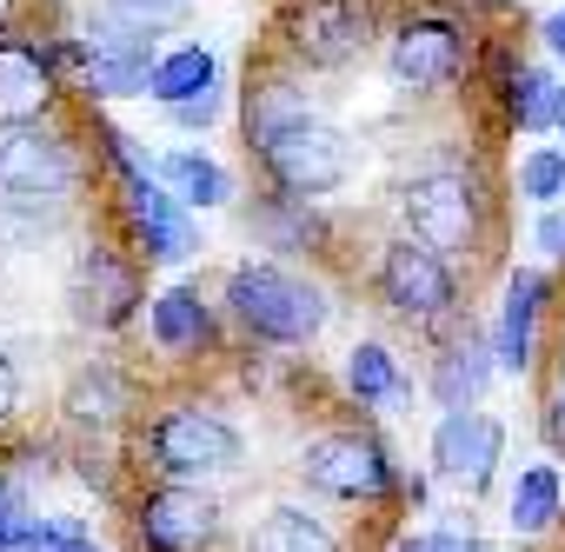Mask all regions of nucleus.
Instances as JSON below:
<instances>
[{"mask_svg": "<svg viewBox=\"0 0 565 552\" xmlns=\"http://www.w3.org/2000/svg\"><path fill=\"white\" fill-rule=\"evenodd\" d=\"M406 226L419 233V246L433 253H459L479 226V206H472V187L459 173H426L406 187Z\"/></svg>", "mask_w": 565, "mask_h": 552, "instance_id": "obj_7", "label": "nucleus"}, {"mask_svg": "<svg viewBox=\"0 0 565 552\" xmlns=\"http://www.w3.org/2000/svg\"><path fill=\"white\" fill-rule=\"evenodd\" d=\"M373 34L366 0H300L287 14V41L307 67H347Z\"/></svg>", "mask_w": 565, "mask_h": 552, "instance_id": "obj_5", "label": "nucleus"}, {"mask_svg": "<svg viewBox=\"0 0 565 552\" xmlns=\"http://www.w3.org/2000/svg\"><path fill=\"white\" fill-rule=\"evenodd\" d=\"M54 100V74L34 47H0V127H34Z\"/></svg>", "mask_w": 565, "mask_h": 552, "instance_id": "obj_15", "label": "nucleus"}, {"mask_svg": "<svg viewBox=\"0 0 565 552\" xmlns=\"http://www.w3.org/2000/svg\"><path fill=\"white\" fill-rule=\"evenodd\" d=\"M147 453L160 473L173 479H200V473H233L239 466V433L206 413V406H173L147 426Z\"/></svg>", "mask_w": 565, "mask_h": 552, "instance_id": "obj_3", "label": "nucleus"}, {"mask_svg": "<svg viewBox=\"0 0 565 552\" xmlns=\"http://www.w3.org/2000/svg\"><path fill=\"white\" fill-rule=\"evenodd\" d=\"M8 21H14V0H0V34H8Z\"/></svg>", "mask_w": 565, "mask_h": 552, "instance_id": "obj_35", "label": "nucleus"}, {"mask_svg": "<svg viewBox=\"0 0 565 552\" xmlns=\"http://www.w3.org/2000/svg\"><path fill=\"white\" fill-rule=\"evenodd\" d=\"M300 473H307V486H320L333 499H380V492H393V459L366 433H327V439H313L300 453Z\"/></svg>", "mask_w": 565, "mask_h": 552, "instance_id": "obj_4", "label": "nucleus"}, {"mask_svg": "<svg viewBox=\"0 0 565 552\" xmlns=\"http://www.w3.org/2000/svg\"><path fill=\"white\" fill-rule=\"evenodd\" d=\"M380 294H386V307L406 314V320H439V314L452 307V266H446L433 246L399 240V246H386V259H380Z\"/></svg>", "mask_w": 565, "mask_h": 552, "instance_id": "obj_6", "label": "nucleus"}, {"mask_svg": "<svg viewBox=\"0 0 565 552\" xmlns=\"http://www.w3.org/2000/svg\"><path fill=\"white\" fill-rule=\"evenodd\" d=\"M492 353L479 347V340H466V347H452L439 367H433V393H439V406H452V413H472V400L486 393V380H492Z\"/></svg>", "mask_w": 565, "mask_h": 552, "instance_id": "obj_18", "label": "nucleus"}, {"mask_svg": "<svg viewBox=\"0 0 565 552\" xmlns=\"http://www.w3.org/2000/svg\"><path fill=\"white\" fill-rule=\"evenodd\" d=\"M499 453H505V433H499V420H486V413H446L439 433H433V466H439L452 486H466V492H479V486L492 479Z\"/></svg>", "mask_w": 565, "mask_h": 552, "instance_id": "obj_9", "label": "nucleus"}, {"mask_svg": "<svg viewBox=\"0 0 565 552\" xmlns=\"http://www.w3.org/2000/svg\"><path fill=\"white\" fill-rule=\"evenodd\" d=\"M186 8H193V0H114V14H120V21H134L140 34H153V28L180 21Z\"/></svg>", "mask_w": 565, "mask_h": 552, "instance_id": "obj_27", "label": "nucleus"}, {"mask_svg": "<svg viewBox=\"0 0 565 552\" xmlns=\"http://www.w3.org/2000/svg\"><path fill=\"white\" fill-rule=\"evenodd\" d=\"M140 307V280H134V266L107 246H87L74 259V314L87 327H120L127 314Z\"/></svg>", "mask_w": 565, "mask_h": 552, "instance_id": "obj_11", "label": "nucleus"}, {"mask_svg": "<svg viewBox=\"0 0 565 552\" xmlns=\"http://www.w3.org/2000/svg\"><path fill=\"white\" fill-rule=\"evenodd\" d=\"M519 187H525V200H558V193H565V153H552V147L525 153Z\"/></svg>", "mask_w": 565, "mask_h": 552, "instance_id": "obj_25", "label": "nucleus"}, {"mask_svg": "<svg viewBox=\"0 0 565 552\" xmlns=\"http://www.w3.org/2000/svg\"><path fill=\"white\" fill-rule=\"evenodd\" d=\"M246 552H340V539L320 526V519H307L300 506H273L259 526H253V545Z\"/></svg>", "mask_w": 565, "mask_h": 552, "instance_id": "obj_19", "label": "nucleus"}, {"mask_svg": "<svg viewBox=\"0 0 565 552\" xmlns=\"http://www.w3.org/2000/svg\"><path fill=\"white\" fill-rule=\"evenodd\" d=\"M512 114H519V127H552V120H558V87H552L539 67H519V81H512Z\"/></svg>", "mask_w": 565, "mask_h": 552, "instance_id": "obj_24", "label": "nucleus"}, {"mask_svg": "<svg viewBox=\"0 0 565 552\" xmlns=\"http://www.w3.org/2000/svg\"><path fill=\"white\" fill-rule=\"evenodd\" d=\"M160 187H167L180 206H220V200H233L226 167L206 160V153H167V160H160Z\"/></svg>", "mask_w": 565, "mask_h": 552, "instance_id": "obj_17", "label": "nucleus"}, {"mask_svg": "<svg viewBox=\"0 0 565 552\" xmlns=\"http://www.w3.org/2000/svg\"><path fill=\"white\" fill-rule=\"evenodd\" d=\"M459 61H466V41H459V28H446V21H413V28H399V41H393V54H386L393 81L413 87V94L446 87V81L459 74Z\"/></svg>", "mask_w": 565, "mask_h": 552, "instance_id": "obj_12", "label": "nucleus"}, {"mask_svg": "<svg viewBox=\"0 0 565 552\" xmlns=\"http://www.w3.org/2000/svg\"><path fill=\"white\" fill-rule=\"evenodd\" d=\"M539 34H545V47L565 61V8H558V14H545V28H539Z\"/></svg>", "mask_w": 565, "mask_h": 552, "instance_id": "obj_34", "label": "nucleus"}, {"mask_svg": "<svg viewBox=\"0 0 565 552\" xmlns=\"http://www.w3.org/2000/svg\"><path fill=\"white\" fill-rule=\"evenodd\" d=\"M558 519V473L552 466H525L512 486V532H545Z\"/></svg>", "mask_w": 565, "mask_h": 552, "instance_id": "obj_22", "label": "nucleus"}, {"mask_svg": "<svg viewBox=\"0 0 565 552\" xmlns=\"http://www.w3.org/2000/svg\"><path fill=\"white\" fill-rule=\"evenodd\" d=\"M120 21V14H114ZM153 41L134 28V21H120V28H100L94 34V54H87V87L94 94H147L153 87Z\"/></svg>", "mask_w": 565, "mask_h": 552, "instance_id": "obj_14", "label": "nucleus"}, {"mask_svg": "<svg viewBox=\"0 0 565 552\" xmlns=\"http://www.w3.org/2000/svg\"><path fill=\"white\" fill-rule=\"evenodd\" d=\"M539 426H545V446H552V453H565V380L552 386V400H545V420H539Z\"/></svg>", "mask_w": 565, "mask_h": 552, "instance_id": "obj_31", "label": "nucleus"}, {"mask_svg": "<svg viewBox=\"0 0 565 552\" xmlns=\"http://www.w3.org/2000/svg\"><path fill=\"white\" fill-rule=\"evenodd\" d=\"M28 532H34L28 506L14 499V486H0V552H21V545H28Z\"/></svg>", "mask_w": 565, "mask_h": 552, "instance_id": "obj_28", "label": "nucleus"}, {"mask_svg": "<svg viewBox=\"0 0 565 552\" xmlns=\"http://www.w3.org/2000/svg\"><path fill=\"white\" fill-rule=\"evenodd\" d=\"M532 240H539V246H545V253H565V213H545V220H539V233H532Z\"/></svg>", "mask_w": 565, "mask_h": 552, "instance_id": "obj_33", "label": "nucleus"}, {"mask_svg": "<svg viewBox=\"0 0 565 552\" xmlns=\"http://www.w3.org/2000/svg\"><path fill=\"white\" fill-rule=\"evenodd\" d=\"M127 220H134L140 246H147V259H167L173 266V259H193V246H200V233L180 213V200L167 187H153L147 173H127Z\"/></svg>", "mask_w": 565, "mask_h": 552, "instance_id": "obj_13", "label": "nucleus"}, {"mask_svg": "<svg viewBox=\"0 0 565 552\" xmlns=\"http://www.w3.org/2000/svg\"><path fill=\"white\" fill-rule=\"evenodd\" d=\"M259 153H266V173L294 200H320V193L347 187V173H353V140L340 127L313 120V114L294 120V127H279V134H266Z\"/></svg>", "mask_w": 565, "mask_h": 552, "instance_id": "obj_2", "label": "nucleus"}, {"mask_svg": "<svg viewBox=\"0 0 565 552\" xmlns=\"http://www.w3.org/2000/svg\"><path fill=\"white\" fill-rule=\"evenodd\" d=\"M14 400H21V373H14V360H8V353H0V426H8Z\"/></svg>", "mask_w": 565, "mask_h": 552, "instance_id": "obj_32", "label": "nucleus"}, {"mask_svg": "<svg viewBox=\"0 0 565 552\" xmlns=\"http://www.w3.org/2000/svg\"><path fill=\"white\" fill-rule=\"evenodd\" d=\"M399 552H486V545H479L472 532H446V526H439V532H406Z\"/></svg>", "mask_w": 565, "mask_h": 552, "instance_id": "obj_29", "label": "nucleus"}, {"mask_svg": "<svg viewBox=\"0 0 565 552\" xmlns=\"http://www.w3.org/2000/svg\"><path fill=\"white\" fill-rule=\"evenodd\" d=\"M213 54L206 47H180V54H167L160 67H153V94L167 100V107H180V100H200V94H213Z\"/></svg>", "mask_w": 565, "mask_h": 552, "instance_id": "obj_21", "label": "nucleus"}, {"mask_svg": "<svg viewBox=\"0 0 565 552\" xmlns=\"http://www.w3.org/2000/svg\"><path fill=\"white\" fill-rule=\"evenodd\" d=\"M347 386H353L360 400H373V406H386V400H399V393H406V380H399L393 353H386V347H373V340L347 353Z\"/></svg>", "mask_w": 565, "mask_h": 552, "instance_id": "obj_23", "label": "nucleus"}, {"mask_svg": "<svg viewBox=\"0 0 565 552\" xmlns=\"http://www.w3.org/2000/svg\"><path fill=\"white\" fill-rule=\"evenodd\" d=\"M226 307L246 333L273 340V347H307L320 327H327V300L313 280H300V273L287 266H233V280H226Z\"/></svg>", "mask_w": 565, "mask_h": 552, "instance_id": "obj_1", "label": "nucleus"}, {"mask_svg": "<svg viewBox=\"0 0 565 552\" xmlns=\"http://www.w3.org/2000/svg\"><path fill=\"white\" fill-rule=\"evenodd\" d=\"M220 532V506L193 486H160L140 499V539L147 552H206Z\"/></svg>", "mask_w": 565, "mask_h": 552, "instance_id": "obj_8", "label": "nucleus"}, {"mask_svg": "<svg viewBox=\"0 0 565 552\" xmlns=\"http://www.w3.org/2000/svg\"><path fill=\"white\" fill-rule=\"evenodd\" d=\"M153 340H160L167 353H186V347L206 340V307H200L193 287H167V294L153 300Z\"/></svg>", "mask_w": 565, "mask_h": 552, "instance_id": "obj_20", "label": "nucleus"}, {"mask_svg": "<svg viewBox=\"0 0 565 552\" xmlns=\"http://www.w3.org/2000/svg\"><path fill=\"white\" fill-rule=\"evenodd\" d=\"M539 307H545V273H512V280H505V314H499V340H492V360L505 373H525L532 367Z\"/></svg>", "mask_w": 565, "mask_h": 552, "instance_id": "obj_16", "label": "nucleus"}, {"mask_svg": "<svg viewBox=\"0 0 565 552\" xmlns=\"http://www.w3.org/2000/svg\"><path fill=\"white\" fill-rule=\"evenodd\" d=\"M180 127H213L220 120V94H200V100H180V107H167Z\"/></svg>", "mask_w": 565, "mask_h": 552, "instance_id": "obj_30", "label": "nucleus"}, {"mask_svg": "<svg viewBox=\"0 0 565 552\" xmlns=\"http://www.w3.org/2000/svg\"><path fill=\"white\" fill-rule=\"evenodd\" d=\"M552 127H565V87H558V120H552Z\"/></svg>", "mask_w": 565, "mask_h": 552, "instance_id": "obj_36", "label": "nucleus"}, {"mask_svg": "<svg viewBox=\"0 0 565 552\" xmlns=\"http://www.w3.org/2000/svg\"><path fill=\"white\" fill-rule=\"evenodd\" d=\"M21 552H100V545H94L74 519H47V526L34 519V532H28V545H21Z\"/></svg>", "mask_w": 565, "mask_h": 552, "instance_id": "obj_26", "label": "nucleus"}, {"mask_svg": "<svg viewBox=\"0 0 565 552\" xmlns=\"http://www.w3.org/2000/svg\"><path fill=\"white\" fill-rule=\"evenodd\" d=\"M74 180V153L41 127H0V193H61Z\"/></svg>", "mask_w": 565, "mask_h": 552, "instance_id": "obj_10", "label": "nucleus"}]
</instances>
